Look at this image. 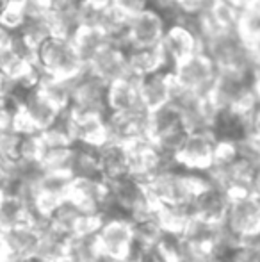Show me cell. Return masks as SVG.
<instances>
[{
  "label": "cell",
  "instance_id": "6da1fadb",
  "mask_svg": "<svg viewBox=\"0 0 260 262\" xmlns=\"http://www.w3.org/2000/svg\"><path fill=\"white\" fill-rule=\"evenodd\" d=\"M207 182V171H189L175 161L146 182V191L155 205H187Z\"/></svg>",
  "mask_w": 260,
  "mask_h": 262
},
{
  "label": "cell",
  "instance_id": "7a4b0ae2",
  "mask_svg": "<svg viewBox=\"0 0 260 262\" xmlns=\"http://www.w3.org/2000/svg\"><path fill=\"white\" fill-rule=\"evenodd\" d=\"M34 61L43 75L61 80H75L86 70V62L77 52L72 39L57 36H50L36 50Z\"/></svg>",
  "mask_w": 260,
  "mask_h": 262
},
{
  "label": "cell",
  "instance_id": "3957f363",
  "mask_svg": "<svg viewBox=\"0 0 260 262\" xmlns=\"http://www.w3.org/2000/svg\"><path fill=\"white\" fill-rule=\"evenodd\" d=\"M260 232V200L253 194L237 193L230 196L228 209L221 221V237L243 245Z\"/></svg>",
  "mask_w": 260,
  "mask_h": 262
},
{
  "label": "cell",
  "instance_id": "277c9868",
  "mask_svg": "<svg viewBox=\"0 0 260 262\" xmlns=\"http://www.w3.org/2000/svg\"><path fill=\"white\" fill-rule=\"evenodd\" d=\"M218 73L219 70L214 59L203 50L193 54L191 57H187L171 70L175 88L185 93L198 95V97H208L218 79Z\"/></svg>",
  "mask_w": 260,
  "mask_h": 262
},
{
  "label": "cell",
  "instance_id": "5b68a950",
  "mask_svg": "<svg viewBox=\"0 0 260 262\" xmlns=\"http://www.w3.org/2000/svg\"><path fill=\"white\" fill-rule=\"evenodd\" d=\"M170 20L155 7H146L127 21L125 45L127 49H152L159 47Z\"/></svg>",
  "mask_w": 260,
  "mask_h": 262
},
{
  "label": "cell",
  "instance_id": "8992f818",
  "mask_svg": "<svg viewBox=\"0 0 260 262\" xmlns=\"http://www.w3.org/2000/svg\"><path fill=\"white\" fill-rule=\"evenodd\" d=\"M159 47L162 50L164 57H166L170 72L177 64H180L182 61H185L193 54L201 50L198 32L195 31L191 21L185 20V18H177L168 25Z\"/></svg>",
  "mask_w": 260,
  "mask_h": 262
},
{
  "label": "cell",
  "instance_id": "52a82bcc",
  "mask_svg": "<svg viewBox=\"0 0 260 262\" xmlns=\"http://www.w3.org/2000/svg\"><path fill=\"white\" fill-rule=\"evenodd\" d=\"M219 143L210 132H189L175 161L189 171H207L218 156Z\"/></svg>",
  "mask_w": 260,
  "mask_h": 262
},
{
  "label": "cell",
  "instance_id": "ba28073f",
  "mask_svg": "<svg viewBox=\"0 0 260 262\" xmlns=\"http://www.w3.org/2000/svg\"><path fill=\"white\" fill-rule=\"evenodd\" d=\"M107 88L109 84L84 70L75 80H72V107L77 113L107 114Z\"/></svg>",
  "mask_w": 260,
  "mask_h": 262
},
{
  "label": "cell",
  "instance_id": "9c48e42d",
  "mask_svg": "<svg viewBox=\"0 0 260 262\" xmlns=\"http://www.w3.org/2000/svg\"><path fill=\"white\" fill-rule=\"evenodd\" d=\"M97 239L104 259L125 260L135 235L130 220H100Z\"/></svg>",
  "mask_w": 260,
  "mask_h": 262
},
{
  "label": "cell",
  "instance_id": "30bf717a",
  "mask_svg": "<svg viewBox=\"0 0 260 262\" xmlns=\"http://www.w3.org/2000/svg\"><path fill=\"white\" fill-rule=\"evenodd\" d=\"M86 70L105 84L132 79L129 72L127 47L120 43H109L86 62Z\"/></svg>",
  "mask_w": 260,
  "mask_h": 262
},
{
  "label": "cell",
  "instance_id": "8fae6325",
  "mask_svg": "<svg viewBox=\"0 0 260 262\" xmlns=\"http://www.w3.org/2000/svg\"><path fill=\"white\" fill-rule=\"evenodd\" d=\"M146 111L105 114V143L129 145L139 138H150V121Z\"/></svg>",
  "mask_w": 260,
  "mask_h": 262
},
{
  "label": "cell",
  "instance_id": "7c38bea8",
  "mask_svg": "<svg viewBox=\"0 0 260 262\" xmlns=\"http://www.w3.org/2000/svg\"><path fill=\"white\" fill-rule=\"evenodd\" d=\"M49 221L50 227L63 232L68 237H73V235L79 234H87V232H97L98 225H100V217L87 212L79 204H75L72 198L61 200L59 205L50 214Z\"/></svg>",
  "mask_w": 260,
  "mask_h": 262
},
{
  "label": "cell",
  "instance_id": "4fadbf2b",
  "mask_svg": "<svg viewBox=\"0 0 260 262\" xmlns=\"http://www.w3.org/2000/svg\"><path fill=\"white\" fill-rule=\"evenodd\" d=\"M109 189V200L116 204L129 217L152 204L146 191V184L134 179L132 175H123L114 180H105Z\"/></svg>",
  "mask_w": 260,
  "mask_h": 262
},
{
  "label": "cell",
  "instance_id": "5bb4252c",
  "mask_svg": "<svg viewBox=\"0 0 260 262\" xmlns=\"http://www.w3.org/2000/svg\"><path fill=\"white\" fill-rule=\"evenodd\" d=\"M141 105L146 113H152L160 107L171 104L173 97V77L171 72H157L152 75L135 79Z\"/></svg>",
  "mask_w": 260,
  "mask_h": 262
},
{
  "label": "cell",
  "instance_id": "9a60e30c",
  "mask_svg": "<svg viewBox=\"0 0 260 262\" xmlns=\"http://www.w3.org/2000/svg\"><path fill=\"white\" fill-rule=\"evenodd\" d=\"M230 196L232 194L228 191H225L221 186H218V184H214L208 179V182L193 198V214L205 221L219 225L223 221V217H225L226 209H228Z\"/></svg>",
  "mask_w": 260,
  "mask_h": 262
},
{
  "label": "cell",
  "instance_id": "2e32d148",
  "mask_svg": "<svg viewBox=\"0 0 260 262\" xmlns=\"http://www.w3.org/2000/svg\"><path fill=\"white\" fill-rule=\"evenodd\" d=\"M69 132L73 145L100 146L105 143V114L69 111Z\"/></svg>",
  "mask_w": 260,
  "mask_h": 262
},
{
  "label": "cell",
  "instance_id": "e0dca14e",
  "mask_svg": "<svg viewBox=\"0 0 260 262\" xmlns=\"http://www.w3.org/2000/svg\"><path fill=\"white\" fill-rule=\"evenodd\" d=\"M14 97L20 100L21 111H23V114L27 116L31 127L34 128V132H38V134L49 130V128L56 123V120L61 114V111L50 104L38 90L25 91V93H16Z\"/></svg>",
  "mask_w": 260,
  "mask_h": 262
},
{
  "label": "cell",
  "instance_id": "ac0fdd59",
  "mask_svg": "<svg viewBox=\"0 0 260 262\" xmlns=\"http://www.w3.org/2000/svg\"><path fill=\"white\" fill-rule=\"evenodd\" d=\"M109 196L107 182L105 180H87V179H73L69 187L68 198H72L75 204H79L87 212L100 217Z\"/></svg>",
  "mask_w": 260,
  "mask_h": 262
},
{
  "label": "cell",
  "instance_id": "d6986e66",
  "mask_svg": "<svg viewBox=\"0 0 260 262\" xmlns=\"http://www.w3.org/2000/svg\"><path fill=\"white\" fill-rule=\"evenodd\" d=\"M4 245L7 257L16 259H34L39 243V230L31 223L18 225V227L2 230Z\"/></svg>",
  "mask_w": 260,
  "mask_h": 262
},
{
  "label": "cell",
  "instance_id": "ffe728a7",
  "mask_svg": "<svg viewBox=\"0 0 260 262\" xmlns=\"http://www.w3.org/2000/svg\"><path fill=\"white\" fill-rule=\"evenodd\" d=\"M127 55H129V72L132 79H141V77L152 75L157 72H166V70L170 72L160 47L127 49Z\"/></svg>",
  "mask_w": 260,
  "mask_h": 262
},
{
  "label": "cell",
  "instance_id": "44dd1931",
  "mask_svg": "<svg viewBox=\"0 0 260 262\" xmlns=\"http://www.w3.org/2000/svg\"><path fill=\"white\" fill-rule=\"evenodd\" d=\"M107 111L109 113H135V111H145L141 105V100H139L135 79H125L109 84Z\"/></svg>",
  "mask_w": 260,
  "mask_h": 262
},
{
  "label": "cell",
  "instance_id": "7402d4cb",
  "mask_svg": "<svg viewBox=\"0 0 260 262\" xmlns=\"http://www.w3.org/2000/svg\"><path fill=\"white\" fill-rule=\"evenodd\" d=\"M98 159H100L104 180H114L129 175V154L125 145L104 143L98 146Z\"/></svg>",
  "mask_w": 260,
  "mask_h": 262
},
{
  "label": "cell",
  "instance_id": "603a6c76",
  "mask_svg": "<svg viewBox=\"0 0 260 262\" xmlns=\"http://www.w3.org/2000/svg\"><path fill=\"white\" fill-rule=\"evenodd\" d=\"M72 179H87V180H104L98 159V146L73 145V157L69 166Z\"/></svg>",
  "mask_w": 260,
  "mask_h": 262
},
{
  "label": "cell",
  "instance_id": "cb8c5ba5",
  "mask_svg": "<svg viewBox=\"0 0 260 262\" xmlns=\"http://www.w3.org/2000/svg\"><path fill=\"white\" fill-rule=\"evenodd\" d=\"M68 241V235L49 225L39 232V243L34 259L39 262H66Z\"/></svg>",
  "mask_w": 260,
  "mask_h": 262
},
{
  "label": "cell",
  "instance_id": "d4e9b609",
  "mask_svg": "<svg viewBox=\"0 0 260 262\" xmlns=\"http://www.w3.org/2000/svg\"><path fill=\"white\" fill-rule=\"evenodd\" d=\"M221 225V223H219ZM210 221H205L201 217H191L187 221V225L182 230V237L187 245L195 246L200 250H207L210 252L214 248V245L219 241V235H221V227Z\"/></svg>",
  "mask_w": 260,
  "mask_h": 262
},
{
  "label": "cell",
  "instance_id": "484cf974",
  "mask_svg": "<svg viewBox=\"0 0 260 262\" xmlns=\"http://www.w3.org/2000/svg\"><path fill=\"white\" fill-rule=\"evenodd\" d=\"M235 34L250 50L260 43V0H253L239 9Z\"/></svg>",
  "mask_w": 260,
  "mask_h": 262
},
{
  "label": "cell",
  "instance_id": "4316f807",
  "mask_svg": "<svg viewBox=\"0 0 260 262\" xmlns=\"http://www.w3.org/2000/svg\"><path fill=\"white\" fill-rule=\"evenodd\" d=\"M102 259L104 257L98 246L97 232H87V234L69 237L66 262H100Z\"/></svg>",
  "mask_w": 260,
  "mask_h": 262
},
{
  "label": "cell",
  "instance_id": "83f0119b",
  "mask_svg": "<svg viewBox=\"0 0 260 262\" xmlns=\"http://www.w3.org/2000/svg\"><path fill=\"white\" fill-rule=\"evenodd\" d=\"M72 41L75 45L77 52L80 54V57L84 59V62H87L98 50H102L105 45L112 43L100 29L89 27V25H80L75 31V34L72 36Z\"/></svg>",
  "mask_w": 260,
  "mask_h": 262
},
{
  "label": "cell",
  "instance_id": "f1b7e54d",
  "mask_svg": "<svg viewBox=\"0 0 260 262\" xmlns=\"http://www.w3.org/2000/svg\"><path fill=\"white\" fill-rule=\"evenodd\" d=\"M36 90L61 113L72 107V80H61L43 75Z\"/></svg>",
  "mask_w": 260,
  "mask_h": 262
},
{
  "label": "cell",
  "instance_id": "f546056e",
  "mask_svg": "<svg viewBox=\"0 0 260 262\" xmlns=\"http://www.w3.org/2000/svg\"><path fill=\"white\" fill-rule=\"evenodd\" d=\"M72 175L68 173H54V171H43V175L38 180V193L41 196H49L54 200H64L69 194L72 187Z\"/></svg>",
  "mask_w": 260,
  "mask_h": 262
},
{
  "label": "cell",
  "instance_id": "4dcf8cb0",
  "mask_svg": "<svg viewBox=\"0 0 260 262\" xmlns=\"http://www.w3.org/2000/svg\"><path fill=\"white\" fill-rule=\"evenodd\" d=\"M29 223L27 209L16 196H6L0 204V230Z\"/></svg>",
  "mask_w": 260,
  "mask_h": 262
},
{
  "label": "cell",
  "instance_id": "1f68e13d",
  "mask_svg": "<svg viewBox=\"0 0 260 262\" xmlns=\"http://www.w3.org/2000/svg\"><path fill=\"white\" fill-rule=\"evenodd\" d=\"M27 21V14H25L23 4H16V2H6L4 7L0 9V27L4 31L14 32L21 31V27Z\"/></svg>",
  "mask_w": 260,
  "mask_h": 262
},
{
  "label": "cell",
  "instance_id": "d6a6232c",
  "mask_svg": "<svg viewBox=\"0 0 260 262\" xmlns=\"http://www.w3.org/2000/svg\"><path fill=\"white\" fill-rule=\"evenodd\" d=\"M214 2L216 0H173V6L178 13V18L195 20L203 13H207Z\"/></svg>",
  "mask_w": 260,
  "mask_h": 262
},
{
  "label": "cell",
  "instance_id": "836d02e7",
  "mask_svg": "<svg viewBox=\"0 0 260 262\" xmlns=\"http://www.w3.org/2000/svg\"><path fill=\"white\" fill-rule=\"evenodd\" d=\"M125 262H166L155 245L134 241Z\"/></svg>",
  "mask_w": 260,
  "mask_h": 262
},
{
  "label": "cell",
  "instance_id": "e575fe53",
  "mask_svg": "<svg viewBox=\"0 0 260 262\" xmlns=\"http://www.w3.org/2000/svg\"><path fill=\"white\" fill-rule=\"evenodd\" d=\"M114 9L123 13L127 18L134 16V14L141 13L143 9L150 7V0H107Z\"/></svg>",
  "mask_w": 260,
  "mask_h": 262
},
{
  "label": "cell",
  "instance_id": "d590c367",
  "mask_svg": "<svg viewBox=\"0 0 260 262\" xmlns=\"http://www.w3.org/2000/svg\"><path fill=\"white\" fill-rule=\"evenodd\" d=\"M237 262H260V243L244 241L237 250Z\"/></svg>",
  "mask_w": 260,
  "mask_h": 262
},
{
  "label": "cell",
  "instance_id": "8d00e7d4",
  "mask_svg": "<svg viewBox=\"0 0 260 262\" xmlns=\"http://www.w3.org/2000/svg\"><path fill=\"white\" fill-rule=\"evenodd\" d=\"M18 86L13 79H11L7 73L0 72V98H7V97H13L16 93Z\"/></svg>",
  "mask_w": 260,
  "mask_h": 262
},
{
  "label": "cell",
  "instance_id": "74e56055",
  "mask_svg": "<svg viewBox=\"0 0 260 262\" xmlns=\"http://www.w3.org/2000/svg\"><path fill=\"white\" fill-rule=\"evenodd\" d=\"M248 134L251 138L260 139V102L253 109V113L250 114V118H248Z\"/></svg>",
  "mask_w": 260,
  "mask_h": 262
},
{
  "label": "cell",
  "instance_id": "f35d334b",
  "mask_svg": "<svg viewBox=\"0 0 260 262\" xmlns=\"http://www.w3.org/2000/svg\"><path fill=\"white\" fill-rule=\"evenodd\" d=\"M225 2H230L232 6H235V7H243V6H246V4H250V2H253V0H225Z\"/></svg>",
  "mask_w": 260,
  "mask_h": 262
},
{
  "label": "cell",
  "instance_id": "ab89813d",
  "mask_svg": "<svg viewBox=\"0 0 260 262\" xmlns=\"http://www.w3.org/2000/svg\"><path fill=\"white\" fill-rule=\"evenodd\" d=\"M100 262H125V260H114V259H102Z\"/></svg>",
  "mask_w": 260,
  "mask_h": 262
},
{
  "label": "cell",
  "instance_id": "60d3db41",
  "mask_svg": "<svg viewBox=\"0 0 260 262\" xmlns=\"http://www.w3.org/2000/svg\"><path fill=\"white\" fill-rule=\"evenodd\" d=\"M4 198H6V194H4V189H2V187H0V204H2Z\"/></svg>",
  "mask_w": 260,
  "mask_h": 262
}]
</instances>
